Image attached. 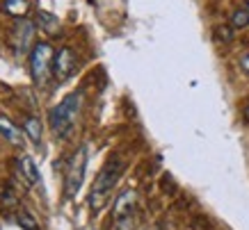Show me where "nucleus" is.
Returning a JSON list of instances; mask_svg holds the SVG:
<instances>
[{"label": "nucleus", "instance_id": "obj_1", "mask_svg": "<svg viewBox=\"0 0 249 230\" xmlns=\"http://www.w3.org/2000/svg\"><path fill=\"white\" fill-rule=\"evenodd\" d=\"M80 107H83V91H73L69 94L64 100H62L57 107L51 110L48 114V123H51V130L60 137H67L78 121V114H80Z\"/></svg>", "mask_w": 249, "mask_h": 230}, {"label": "nucleus", "instance_id": "obj_2", "mask_svg": "<svg viewBox=\"0 0 249 230\" xmlns=\"http://www.w3.org/2000/svg\"><path fill=\"white\" fill-rule=\"evenodd\" d=\"M121 173H124V160H121V157H112L103 169L98 171L96 180H94V187H91V194H89V205L91 208L94 210L103 208V203L107 200V196H110V192H112V187L117 185V180L121 178Z\"/></svg>", "mask_w": 249, "mask_h": 230}, {"label": "nucleus", "instance_id": "obj_3", "mask_svg": "<svg viewBox=\"0 0 249 230\" xmlns=\"http://www.w3.org/2000/svg\"><path fill=\"white\" fill-rule=\"evenodd\" d=\"M53 62H55V50L51 44L46 41H37L35 48L30 50V73L35 84H46L53 71Z\"/></svg>", "mask_w": 249, "mask_h": 230}, {"label": "nucleus", "instance_id": "obj_4", "mask_svg": "<svg viewBox=\"0 0 249 230\" xmlns=\"http://www.w3.org/2000/svg\"><path fill=\"white\" fill-rule=\"evenodd\" d=\"M85 169H87V148H78L71 157V162L67 166V178H64V189H67V196L73 198L78 194V189L83 187L85 180Z\"/></svg>", "mask_w": 249, "mask_h": 230}, {"label": "nucleus", "instance_id": "obj_5", "mask_svg": "<svg viewBox=\"0 0 249 230\" xmlns=\"http://www.w3.org/2000/svg\"><path fill=\"white\" fill-rule=\"evenodd\" d=\"M35 30H37V25L30 21H18L14 25V32H12V44H14V52L18 57H23L28 50L35 48Z\"/></svg>", "mask_w": 249, "mask_h": 230}, {"label": "nucleus", "instance_id": "obj_6", "mask_svg": "<svg viewBox=\"0 0 249 230\" xmlns=\"http://www.w3.org/2000/svg\"><path fill=\"white\" fill-rule=\"evenodd\" d=\"M76 71V52L71 48H60L53 62V75L57 80H67Z\"/></svg>", "mask_w": 249, "mask_h": 230}, {"label": "nucleus", "instance_id": "obj_7", "mask_svg": "<svg viewBox=\"0 0 249 230\" xmlns=\"http://www.w3.org/2000/svg\"><path fill=\"white\" fill-rule=\"evenodd\" d=\"M135 203H137V194L135 189H124V192L117 196L112 208V219H126V216L135 214Z\"/></svg>", "mask_w": 249, "mask_h": 230}, {"label": "nucleus", "instance_id": "obj_8", "mask_svg": "<svg viewBox=\"0 0 249 230\" xmlns=\"http://www.w3.org/2000/svg\"><path fill=\"white\" fill-rule=\"evenodd\" d=\"M0 134H2V137H5L12 146H23L21 130H18V128H16L9 119H5V116H0Z\"/></svg>", "mask_w": 249, "mask_h": 230}, {"label": "nucleus", "instance_id": "obj_9", "mask_svg": "<svg viewBox=\"0 0 249 230\" xmlns=\"http://www.w3.org/2000/svg\"><path fill=\"white\" fill-rule=\"evenodd\" d=\"M37 25L46 32V34H57V32H60V21H57V16L51 14V12H44V9L37 12Z\"/></svg>", "mask_w": 249, "mask_h": 230}, {"label": "nucleus", "instance_id": "obj_10", "mask_svg": "<svg viewBox=\"0 0 249 230\" xmlns=\"http://www.w3.org/2000/svg\"><path fill=\"white\" fill-rule=\"evenodd\" d=\"M23 132L28 134V139L32 144H39L41 141V123H39L37 116H25L23 119Z\"/></svg>", "mask_w": 249, "mask_h": 230}, {"label": "nucleus", "instance_id": "obj_11", "mask_svg": "<svg viewBox=\"0 0 249 230\" xmlns=\"http://www.w3.org/2000/svg\"><path fill=\"white\" fill-rule=\"evenodd\" d=\"M18 166H21L23 178L28 180L30 185H37V182H39V171H37V166H35V162H32V157L23 155L21 162H18Z\"/></svg>", "mask_w": 249, "mask_h": 230}, {"label": "nucleus", "instance_id": "obj_12", "mask_svg": "<svg viewBox=\"0 0 249 230\" xmlns=\"http://www.w3.org/2000/svg\"><path fill=\"white\" fill-rule=\"evenodd\" d=\"M2 9L12 16H25L30 12V2L28 0H2Z\"/></svg>", "mask_w": 249, "mask_h": 230}, {"label": "nucleus", "instance_id": "obj_13", "mask_svg": "<svg viewBox=\"0 0 249 230\" xmlns=\"http://www.w3.org/2000/svg\"><path fill=\"white\" fill-rule=\"evenodd\" d=\"M249 25V9H238L231 16V28H247Z\"/></svg>", "mask_w": 249, "mask_h": 230}, {"label": "nucleus", "instance_id": "obj_14", "mask_svg": "<svg viewBox=\"0 0 249 230\" xmlns=\"http://www.w3.org/2000/svg\"><path fill=\"white\" fill-rule=\"evenodd\" d=\"M18 223H21L25 230H37V221H35L28 212H21V214H18Z\"/></svg>", "mask_w": 249, "mask_h": 230}, {"label": "nucleus", "instance_id": "obj_15", "mask_svg": "<svg viewBox=\"0 0 249 230\" xmlns=\"http://www.w3.org/2000/svg\"><path fill=\"white\" fill-rule=\"evenodd\" d=\"M215 37L222 39V41H231L233 39V28H227V25H219L215 30Z\"/></svg>", "mask_w": 249, "mask_h": 230}, {"label": "nucleus", "instance_id": "obj_16", "mask_svg": "<svg viewBox=\"0 0 249 230\" xmlns=\"http://www.w3.org/2000/svg\"><path fill=\"white\" fill-rule=\"evenodd\" d=\"M240 66H242V68H245V71H247V73H249V52H247V55H245V57H242V60H240Z\"/></svg>", "mask_w": 249, "mask_h": 230}, {"label": "nucleus", "instance_id": "obj_17", "mask_svg": "<svg viewBox=\"0 0 249 230\" xmlns=\"http://www.w3.org/2000/svg\"><path fill=\"white\" fill-rule=\"evenodd\" d=\"M242 114H245V119L249 121V105H247V107H245V112H242Z\"/></svg>", "mask_w": 249, "mask_h": 230}, {"label": "nucleus", "instance_id": "obj_18", "mask_svg": "<svg viewBox=\"0 0 249 230\" xmlns=\"http://www.w3.org/2000/svg\"><path fill=\"white\" fill-rule=\"evenodd\" d=\"M245 2H249V0H245Z\"/></svg>", "mask_w": 249, "mask_h": 230}]
</instances>
